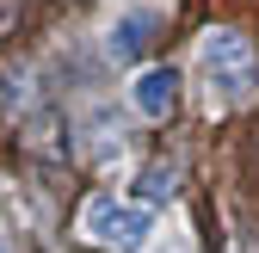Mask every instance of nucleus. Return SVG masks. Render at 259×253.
Here are the masks:
<instances>
[{"mask_svg":"<svg viewBox=\"0 0 259 253\" xmlns=\"http://www.w3.org/2000/svg\"><path fill=\"white\" fill-rule=\"evenodd\" d=\"M173 105H179V74L173 68H148L136 80V111L160 123V117H173Z\"/></svg>","mask_w":259,"mask_h":253,"instance_id":"obj_3","label":"nucleus"},{"mask_svg":"<svg viewBox=\"0 0 259 253\" xmlns=\"http://www.w3.org/2000/svg\"><path fill=\"white\" fill-rule=\"evenodd\" d=\"M142 50H148V13H130V19L111 31V56H117V62H136Z\"/></svg>","mask_w":259,"mask_h":253,"instance_id":"obj_4","label":"nucleus"},{"mask_svg":"<svg viewBox=\"0 0 259 253\" xmlns=\"http://www.w3.org/2000/svg\"><path fill=\"white\" fill-rule=\"evenodd\" d=\"M173 192H179V167H160V161H154V167L142 173V198H148V204H167Z\"/></svg>","mask_w":259,"mask_h":253,"instance_id":"obj_5","label":"nucleus"},{"mask_svg":"<svg viewBox=\"0 0 259 253\" xmlns=\"http://www.w3.org/2000/svg\"><path fill=\"white\" fill-rule=\"evenodd\" d=\"M80 229L99 241V247H117V253H136L148 241V210H130L117 198H87L80 210Z\"/></svg>","mask_w":259,"mask_h":253,"instance_id":"obj_2","label":"nucleus"},{"mask_svg":"<svg viewBox=\"0 0 259 253\" xmlns=\"http://www.w3.org/2000/svg\"><path fill=\"white\" fill-rule=\"evenodd\" d=\"M0 253H7V247H0Z\"/></svg>","mask_w":259,"mask_h":253,"instance_id":"obj_6","label":"nucleus"},{"mask_svg":"<svg viewBox=\"0 0 259 253\" xmlns=\"http://www.w3.org/2000/svg\"><path fill=\"white\" fill-rule=\"evenodd\" d=\"M204 74H210V87H222V99H253L259 56L241 31H210L204 37Z\"/></svg>","mask_w":259,"mask_h":253,"instance_id":"obj_1","label":"nucleus"}]
</instances>
